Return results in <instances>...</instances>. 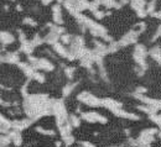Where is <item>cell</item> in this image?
I'll list each match as a JSON object with an SVG mask.
<instances>
[{
  "label": "cell",
  "instance_id": "277c9868",
  "mask_svg": "<svg viewBox=\"0 0 161 147\" xmlns=\"http://www.w3.org/2000/svg\"><path fill=\"white\" fill-rule=\"evenodd\" d=\"M25 24H27V25H32V26H35V25H36V22H34L31 19H26V20H25Z\"/></svg>",
  "mask_w": 161,
  "mask_h": 147
},
{
  "label": "cell",
  "instance_id": "3957f363",
  "mask_svg": "<svg viewBox=\"0 0 161 147\" xmlns=\"http://www.w3.org/2000/svg\"><path fill=\"white\" fill-rule=\"evenodd\" d=\"M71 120H72V125H73V126H78V125H80V119H78V118H76V116H72V118H71Z\"/></svg>",
  "mask_w": 161,
  "mask_h": 147
},
{
  "label": "cell",
  "instance_id": "5b68a950",
  "mask_svg": "<svg viewBox=\"0 0 161 147\" xmlns=\"http://www.w3.org/2000/svg\"><path fill=\"white\" fill-rule=\"evenodd\" d=\"M136 92H138V93H145V92H146V88H138Z\"/></svg>",
  "mask_w": 161,
  "mask_h": 147
},
{
  "label": "cell",
  "instance_id": "6da1fadb",
  "mask_svg": "<svg viewBox=\"0 0 161 147\" xmlns=\"http://www.w3.org/2000/svg\"><path fill=\"white\" fill-rule=\"evenodd\" d=\"M83 119H86L87 121H91V123H96V121H99V123H105L107 119L103 118L102 115L94 113V111H91V113H87V114H83Z\"/></svg>",
  "mask_w": 161,
  "mask_h": 147
},
{
  "label": "cell",
  "instance_id": "7a4b0ae2",
  "mask_svg": "<svg viewBox=\"0 0 161 147\" xmlns=\"http://www.w3.org/2000/svg\"><path fill=\"white\" fill-rule=\"evenodd\" d=\"M0 41L4 42V43H10V42L14 41V37L9 34H5V32H1L0 34Z\"/></svg>",
  "mask_w": 161,
  "mask_h": 147
}]
</instances>
